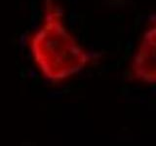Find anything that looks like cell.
Returning a JSON list of instances; mask_svg holds the SVG:
<instances>
[{
    "label": "cell",
    "instance_id": "cell-1",
    "mask_svg": "<svg viewBox=\"0 0 156 146\" xmlns=\"http://www.w3.org/2000/svg\"><path fill=\"white\" fill-rule=\"evenodd\" d=\"M26 45L38 74L53 86L71 81L98 58L67 27L57 0H44L41 22L27 36Z\"/></svg>",
    "mask_w": 156,
    "mask_h": 146
},
{
    "label": "cell",
    "instance_id": "cell-2",
    "mask_svg": "<svg viewBox=\"0 0 156 146\" xmlns=\"http://www.w3.org/2000/svg\"><path fill=\"white\" fill-rule=\"evenodd\" d=\"M130 76L135 81L156 84V18L148 24L130 63Z\"/></svg>",
    "mask_w": 156,
    "mask_h": 146
}]
</instances>
